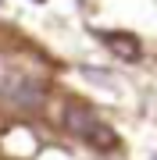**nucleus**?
Returning a JSON list of instances; mask_svg holds the SVG:
<instances>
[{
  "mask_svg": "<svg viewBox=\"0 0 157 160\" xmlns=\"http://www.w3.org/2000/svg\"><path fill=\"white\" fill-rule=\"evenodd\" d=\"M61 125H64L68 135L82 139L86 146H97V149H114L118 146V132L111 128L97 110L82 107V103H68V107L61 110Z\"/></svg>",
  "mask_w": 157,
  "mask_h": 160,
  "instance_id": "nucleus-1",
  "label": "nucleus"
},
{
  "mask_svg": "<svg viewBox=\"0 0 157 160\" xmlns=\"http://www.w3.org/2000/svg\"><path fill=\"white\" fill-rule=\"evenodd\" d=\"M97 39L107 46L114 57H122V61H128V64H136L143 57V43L136 39V36H128V32H111V29H104V32H97Z\"/></svg>",
  "mask_w": 157,
  "mask_h": 160,
  "instance_id": "nucleus-2",
  "label": "nucleus"
},
{
  "mask_svg": "<svg viewBox=\"0 0 157 160\" xmlns=\"http://www.w3.org/2000/svg\"><path fill=\"white\" fill-rule=\"evenodd\" d=\"M36 4H43V0H36Z\"/></svg>",
  "mask_w": 157,
  "mask_h": 160,
  "instance_id": "nucleus-3",
  "label": "nucleus"
}]
</instances>
